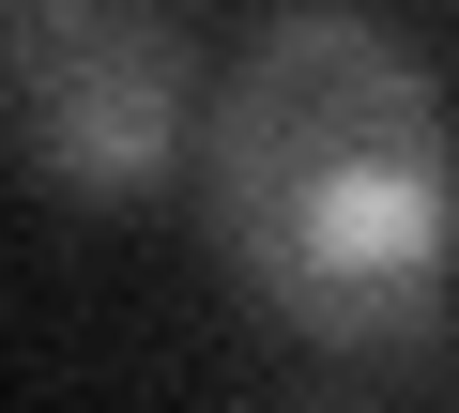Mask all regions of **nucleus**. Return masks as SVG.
<instances>
[{"label": "nucleus", "mask_w": 459, "mask_h": 413, "mask_svg": "<svg viewBox=\"0 0 459 413\" xmlns=\"http://www.w3.org/2000/svg\"><path fill=\"white\" fill-rule=\"evenodd\" d=\"M199 230L322 352L459 337V123L413 31L352 0H291L230 47L199 108Z\"/></svg>", "instance_id": "1"}, {"label": "nucleus", "mask_w": 459, "mask_h": 413, "mask_svg": "<svg viewBox=\"0 0 459 413\" xmlns=\"http://www.w3.org/2000/svg\"><path fill=\"white\" fill-rule=\"evenodd\" d=\"M199 47L153 0H16L0 16V123L31 184L138 199L169 153H199Z\"/></svg>", "instance_id": "2"}]
</instances>
